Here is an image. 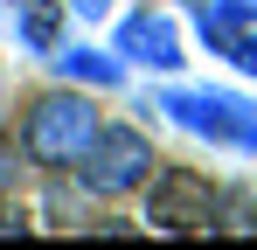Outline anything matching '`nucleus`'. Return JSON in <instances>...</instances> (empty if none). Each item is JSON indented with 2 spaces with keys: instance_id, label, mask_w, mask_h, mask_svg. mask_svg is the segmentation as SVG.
I'll use <instances>...</instances> for the list:
<instances>
[{
  "instance_id": "obj_4",
  "label": "nucleus",
  "mask_w": 257,
  "mask_h": 250,
  "mask_svg": "<svg viewBox=\"0 0 257 250\" xmlns=\"http://www.w3.org/2000/svg\"><path fill=\"white\" fill-rule=\"evenodd\" d=\"M146 222L167 229V236L215 229V188L195 174V167H174V174H160V188H153V202H146Z\"/></svg>"
},
{
  "instance_id": "obj_11",
  "label": "nucleus",
  "mask_w": 257,
  "mask_h": 250,
  "mask_svg": "<svg viewBox=\"0 0 257 250\" xmlns=\"http://www.w3.org/2000/svg\"><path fill=\"white\" fill-rule=\"evenodd\" d=\"M222 7H229V14H257V0H222Z\"/></svg>"
},
{
  "instance_id": "obj_8",
  "label": "nucleus",
  "mask_w": 257,
  "mask_h": 250,
  "mask_svg": "<svg viewBox=\"0 0 257 250\" xmlns=\"http://www.w3.org/2000/svg\"><path fill=\"white\" fill-rule=\"evenodd\" d=\"M236 21H243V14H229V7H209V14H202V42L229 56V49L243 42V28H236Z\"/></svg>"
},
{
  "instance_id": "obj_6",
  "label": "nucleus",
  "mask_w": 257,
  "mask_h": 250,
  "mask_svg": "<svg viewBox=\"0 0 257 250\" xmlns=\"http://www.w3.org/2000/svg\"><path fill=\"white\" fill-rule=\"evenodd\" d=\"M56 70L77 77V83H104V90H111V83H118V56H104V49H63Z\"/></svg>"
},
{
  "instance_id": "obj_7",
  "label": "nucleus",
  "mask_w": 257,
  "mask_h": 250,
  "mask_svg": "<svg viewBox=\"0 0 257 250\" xmlns=\"http://www.w3.org/2000/svg\"><path fill=\"white\" fill-rule=\"evenodd\" d=\"M21 35H28V49H56V35H63V14H56V7H28V14H21Z\"/></svg>"
},
{
  "instance_id": "obj_9",
  "label": "nucleus",
  "mask_w": 257,
  "mask_h": 250,
  "mask_svg": "<svg viewBox=\"0 0 257 250\" xmlns=\"http://www.w3.org/2000/svg\"><path fill=\"white\" fill-rule=\"evenodd\" d=\"M229 63H243V70L257 77V35H243V42H236V49H229Z\"/></svg>"
},
{
  "instance_id": "obj_1",
  "label": "nucleus",
  "mask_w": 257,
  "mask_h": 250,
  "mask_svg": "<svg viewBox=\"0 0 257 250\" xmlns=\"http://www.w3.org/2000/svg\"><path fill=\"white\" fill-rule=\"evenodd\" d=\"M90 139H97V111H90V97H77V90H49V97L28 104V125H21L28 160H42V167H77Z\"/></svg>"
},
{
  "instance_id": "obj_12",
  "label": "nucleus",
  "mask_w": 257,
  "mask_h": 250,
  "mask_svg": "<svg viewBox=\"0 0 257 250\" xmlns=\"http://www.w3.org/2000/svg\"><path fill=\"white\" fill-rule=\"evenodd\" d=\"M7 181H14V160H7V153H0V188H7Z\"/></svg>"
},
{
  "instance_id": "obj_13",
  "label": "nucleus",
  "mask_w": 257,
  "mask_h": 250,
  "mask_svg": "<svg viewBox=\"0 0 257 250\" xmlns=\"http://www.w3.org/2000/svg\"><path fill=\"white\" fill-rule=\"evenodd\" d=\"M243 229H257V202H250V208H243Z\"/></svg>"
},
{
  "instance_id": "obj_3",
  "label": "nucleus",
  "mask_w": 257,
  "mask_h": 250,
  "mask_svg": "<svg viewBox=\"0 0 257 250\" xmlns=\"http://www.w3.org/2000/svg\"><path fill=\"white\" fill-rule=\"evenodd\" d=\"M153 174V146L132 125H97V139L84 146V188L90 195H132Z\"/></svg>"
},
{
  "instance_id": "obj_10",
  "label": "nucleus",
  "mask_w": 257,
  "mask_h": 250,
  "mask_svg": "<svg viewBox=\"0 0 257 250\" xmlns=\"http://www.w3.org/2000/svg\"><path fill=\"white\" fill-rule=\"evenodd\" d=\"M70 7H77V14H104L111 0H70Z\"/></svg>"
},
{
  "instance_id": "obj_5",
  "label": "nucleus",
  "mask_w": 257,
  "mask_h": 250,
  "mask_svg": "<svg viewBox=\"0 0 257 250\" xmlns=\"http://www.w3.org/2000/svg\"><path fill=\"white\" fill-rule=\"evenodd\" d=\"M111 56L174 70V63H181V35H174V21H160V14H132L125 28H118V42H111Z\"/></svg>"
},
{
  "instance_id": "obj_2",
  "label": "nucleus",
  "mask_w": 257,
  "mask_h": 250,
  "mask_svg": "<svg viewBox=\"0 0 257 250\" xmlns=\"http://www.w3.org/2000/svg\"><path fill=\"white\" fill-rule=\"evenodd\" d=\"M160 111L174 125H188V132H202V139L250 146L257 153V104H243V97H222V90H167Z\"/></svg>"
}]
</instances>
